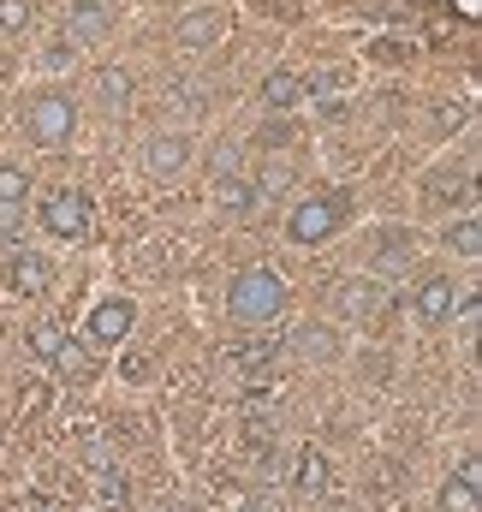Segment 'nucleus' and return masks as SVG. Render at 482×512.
Listing matches in <instances>:
<instances>
[{
    "instance_id": "nucleus-1",
    "label": "nucleus",
    "mask_w": 482,
    "mask_h": 512,
    "mask_svg": "<svg viewBox=\"0 0 482 512\" xmlns=\"http://www.w3.org/2000/svg\"><path fill=\"white\" fill-rule=\"evenodd\" d=\"M352 191H340V185H316V191H304V197H292V209H286V239L292 245H328V239H340L346 227H352Z\"/></svg>"
},
{
    "instance_id": "nucleus-2",
    "label": "nucleus",
    "mask_w": 482,
    "mask_h": 512,
    "mask_svg": "<svg viewBox=\"0 0 482 512\" xmlns=\"http://www.w3.org/2000/svg\"><path fill=\"white\" fill-rule=\"evenodd\" d=\"M18 131L36 143V149H66L78 137V96L60 90V84H42L18 102Z\"/></svg>"
},
{
    "instance_id": "nucleus-3",
    "label": "nucleus",
    "mask_w": 482,
    "mask_h": 512,
    "mask_svg": "<svg viewBox=\"0 0 482 512\" xmlns=\"http://www.w3.org/2000/svg\"><path fill=\"white\" fill-rule=\"evenodd\" d=\"M286 304H292V292L274 268H239L227 286V316L239 328H274L286 316Z\"/></svg>"
},
{
    "instance_id": "nucleus-4",
    "label": "nucleus",
    "mask_w": 482,
    "mask_h": 512,
    "mask_svg": "<svg viewBox=\"0 0 482 512\" xmlns=\"http://www.w3.org/2000/svg\"><path fill=\"white\" fill-rule=\"evenodd\" d=\"M36 221H42L48 239H60V245H84L90 227H96V203H90V191H78V185H54V191L36 203Z\"/></svg>"
},
{
    "instance_id": "nucleus-5",
    "label": "nucleus",
    "mask_w": 482,
    "mask_h": 512,
    "mask_svg": "<svg viewBox=\"0 0 482 512\" xmlns=\"http://www.w3.org/2000/svg\"><path fill=\"white\" fill-rule=\"evenodd\" d=\"M120 18H125L120 0H72L66 18H60V36L72 48H96V42H108L120 30Z\"/></svg>"
},
{
    "instance_id": "nucleus-6",
    "label": "nucleus",
    "mask_w": 482,
    "mask_h": 512,
    "mask_svg": "<svg viewBox=\"0 0 482 512\" xmlns=\"http://www.w3.org/2000/svg\"><path fill=\"white\" fill-rule=\"evenodd\" d=\"M358 262L369 274H405V268L417 262V233H411V227H393V221H387V227H369Z\"/></svg>"
},
{
    "instance_id": "nucleus-7",
    "label": "nucleus",
    "mask_w": 482,
    "mask_h": 512,
    "mask_svg": "<svg viewBox=\"0 0 482 512\" xmlns=\"http://www.w3.org/2000/svg\"><path fill=\"white\" fill-rule=\"evenodd\" d=\"M227 30H233V12L215 6V0H197V6H185L173 18V42L191 48V54H209L215 42H227Z\"/></svg>"
},
{
    "instance_id": "nucleus-8",
    "label": "nucleus",
    "mask_w": 482,
    "mask_h": 512,
    "mask_svg": "<svg viewBox=\"0 0 482 512\" xmlns=\"http://www.w3.org/2000/svg\"><path fill=\"white\" fill-rule=\"evenodd\" d=\"M131 328H137V298L108 292V298H96V310L84 316V346H96V352L125 346V334H131Z\"/></svg>"
},
{
    "instance_id": "nucleus-9",
    "label": "nucleus",
    "mask_w": 482,
    "mask_h": 512,
    "mask_svg": "<svg viewBox=\"0 0 482 512\" xmlns=\"http://www.w3.org/2000/svg\"><path fill=\"white\" fill-rule=\"evenodd\" d=\"M465 286L453 280V274H429V280H417V292H411V316L417 322H429V328H441V322H453L459 310H465Z\"/></svg>"
},
{
    "instance_id": "nucleus-10",
    "label": "nucleus",
    "mask_w": 482,
    "mask_h": 512,
    "mask_svg": "<svg viewBox=\"0 0 482 512\" xmlns=\"http://www.w3.org/2000/svg\"><path fill=\"white\" fill-rule=\"evenodd\" d=\"M256 108H262L268 120H292V114L304 108V72H292V66L262 72V84H256Z\"/></svg>"
},
{
    "instance_id": "nucleus-11",
    "label": "nucleus",
    "mask_w": 482,
    "mask_h": 512,
    "mask_svg": "<svg viewBox=\"0 0 482 512\" xmlns=\"http://www.w3.org/2000/svg\"><path fill=\"white\" fill-rule=\"evenodd\" d=\"M48 280H54V268L36 251H12L0 262V286H6L12 298H48Z\"/></svg>"
},
{
    "instance_id": "nucleus-12",
    "label": "nucleus",
    "mask_w": 482,
    "mask_h": 512,
    "mask_svg": "<svg viewBox=\"0 0 482 512\" xmlns=\"http://www.w3.org/2000/svg\"><path fill=\"white\" fill-rule=\"evenodd\" d=\"M185 161H191V137H185V131H161V137L143 143V173H149L155 185H161V179H179Z\"/></svg>"
},
{
    "instance_id": "nucleus-13",
    "label": "nucleus",
    "mask_w": 482,
    "mask_h": 512,
    "mask_svg": "<svg viewBox=\"0 0 482 512\" xmlns=\"http://www.w3.org/2000/svg\"><path fill=\"white\" fill-rule=\"evenodd\" d=\"M286 483H292V495H298V501H322V495H328V483H334L328 453L304 441V447L292 453V477H286Z\"/></svg>"
},
{
    "instance_id": "nucleus-14",
    "label": "nucleus",
    "mask_w": 482,
    "mask_h": 512,
    "mask_svg": "<svg viewBox=\"0 0 482 512\" xmlns=\"http://www.w3.org/2000/svg\"><path fill=\"white\" fill-rule=\"evenodd\" d=\"M423 203H429V209H453V203L465 209V203H471V167L453 173V161H435L429 179H423Z\"/></svg>"
},
{
    "instance_id": "nucleus-15",
    "label": "nucleus",
    "mask_w": 482,
    "mask_h": 512,
    "mask_svg": "<svg viewBox=\"0 0 482 512\" xmlns=\"http://www.w3.org/2000/svg\"><path fill=\"white\" fill-rule=\"evenodd\" d=\"M131 90H137L131 66H120V60H102V66H96V102H102L108 114H125V108H131Z\"/></svg>"
},
{
    "instance_id": "nucleus-16",
    "label": "nucleus",
    "mask_w": 482,
    "mask_h": 512,
    "mask_svg": "<svg viewBox=\"0 0 482 512\" xmlns=\"http://www.w3.org/2000/svg\"><path fill=\"white\" fill-rule=\"evenodd\" d=\"M215 209H221V215H233V221L256 209V185H250V173H239V167L215 173Z\"/></svg>"
},
{
    "instance_id": "nucleus-17",
    "label": "nucleus",
    "mask_w": 482,
    "mask_h": 512,
    "mask_svg": "<svg viewBox=\"0 0 482 512\" xmlns=\"http://www.w3.org/2000/svg\"><path fill=\"white\" fill-rule=\"evenodd\" d=\"M274 364H280V340H268V334L233 346V370H244V376H268Z\"/></svg>"
},
{
    "instance_id": "nucleus-18",
    "label": "nucleus",
    "mask_w": 482,
    "mask_h": 512,
    "mask_svg": "<svg viewBox=\"0 0 482 512\" xmlns=\"http://www.w3.org/2000/svg\"><path fill=\"white\" fill-rule=\"evenodd\" d=\"M30 191H36L30 167H24V161H0V215H18V209L30 203Z\"/></svg>"
},
{
    "instance_id": "nucleus-19",
    "label": "nucleus",
    "mask_w": 482,
    "mask_h": 512,
    "mask_svg": "<svg viewBox=\"0 0 482 512\" xmlns=\"http://www.w3.org/2000/svg\"><path fill=\"white\" fill-rule=\"evenodd\" d=\"M66 340H72V334H66V322H60V316H42V322L30 328V358H36V364H60Z\"/></svg>"
},
{
    "instance_id": "nucleus-20",
    "label": "nucleus",
    "mask_w": 482,
    "mask_h": 512,
    "mask_svg": "<svg viewBox=\"0 0 482 512\" xmlns=\"http://www.w3.org/2000/svg\"><path fill=\"white\" fill-rule=\"evenodd\" d=\"M441 512H477V459H465L459 477L441 483Z\"/></svg>"
},
{
    "instance_id": "nucleus-21",
    "label": "nucleus",
    "mask_w": 482,
    "mask_h": 512,
    "mask_svg": "<svg viewBox=\"0 0 482 512\" xmlns=\"http://www.w3.org/2000/svg\"><path fill=\"white\" fill-rule=\"evenodd\" d=\"M441 245H447L453 256H465V262H477V256H482L477 215H471V209H459V221H447V227H441Z\"/></svg>"
},
{
    "instance_id": "nucleus-22",
    "label": "nucleus",
    "mask_w": 482,
    "mask_h": 512,
    "mask_svg": "<svg viewBox=\"0 0 482 512\" xmlns=\"http://www.w3.org/2000/svg\"><path fill=\"white\" fill-rule=\"evenodd\" d=\"M363 60H369V66H381V72H399V66H411V60H417V42H411V36H375Z\"/></svg>"
},
{
    "instance_id": "nucleus-23",
    "label": "nucleus",
    "mask_w": 482,
    "mask_h": 512,
    "mask_svg": "<svg viewBox=\"0 0 482 512\" xmlns=\"http://www.w3.org/2000/svg\"><path fill=\"white\" fill-rule=\"evenodd\" d=\"M30 30H36V0H0V36L18 42Z\"/></svg>"
},
{
    "instance_id": "nucleus-24",
    "label": "nucleus",
    "mask_w": 482,
    "mask_h": 512,
    "mask_svg": "<svg viewBox=\"0 0 482 512\" xmlns=\"http://www.w3.org/2000/svg\"><path fill=\"white\" fill-rule=\"evenodd\" d=\"M72 60H78V48H72L66 36H54V42H42V54H36V66H42V72H66Z\"/></svg>"
},
{
    "instance_id": "nucleus-25",
    "label": "nucleus",
    "mask_w": 482,
    "mask_h": 512,
    "mask_svg": "<svg viewBox=\"0 0 482 512\" xmlns=\"http://www.w3.org/2000/svg\"><path fill=\"white\" fill-rule=\"evenodd\" d=\"M459 126H471V108H465V102H441V114H435V137H453Z\"/></svg>"
},
{
    "instance_id": "nucleus-26",
    "label": "nucleus",
    "mask_w": 482,
    "mask_h": 512,
    "mask_svg": "<svg viewBox=\"0 0 482 512\" xmlns=\"http://www.w3.org/2000/svg\"><path fill=\"white\" fill-rule=\"evenodd\" d=\"M256 12L274 18V24H298L304 18V0H256Z\"/></svg>"
},
{
    "instance_id": "nucleus-27",
    "label": "nucleus",
    "mask_w": 482,
    "mask_h": 512,
    "mask_svg": "<svg viewBox=\"0 0 482 512\" xmlns=\"http://www.w3.org/2000/svg\"><path fill=\"white\" fill-rule=\"evenodd\" d=\"M120 376H125L131 387L149 382V376H155V358H149V352H125V358H120Z\"/></svg>"
},
{
    "instance_id": "nucleus-28",
    "label": "nucleus",
    "mask_w": 482,
    "mask_h": 512,
    "mask_svg": "<svg viewBox=\"0 0 482 512\" xmlns=\"http://www.w3.org/2000/svg\"><path fill=\"white\" fill-rule=\"evenodd\" d=\"M18 411H24V417H42V411H48V382H24L18 387Z\"/></svg>"
},
{
    "instance_id": "nucleus-29",
    "label": "nucleus",
    "mask_w": 482,
    "mask_h": 512,
    "mask_svg": "<svg viewBox=\"0 0 482 512\" xmlns=\"http://www.w3.org/2000/svg\"><path fill=\"white\" fill-rule=\"evenodd\" d=\"M286 143H298V131H292V126H280V120L256 131V149H286Z\"/></svg>"
},
{
    "instance_id": "nucleus-30",
    "label": "nucleus",
    "mask_w": 482,
    "mask_h": 512,
    "mask_svg": "<svg viewBox=\"0 0 482 512\" xmlns=\"http://www.w3.org/2000/svg\"><path fill=\"white\" fill-rule=\"evenodd\" d=\"M298 352L304 358H328V328H304L298 334Z\"/></svg>"
},
{
    "instance_id": "nucleus-31",
    "label": "nucleus",
    "mask_w": 482,
    "mask_h": 512,
    "mask_svg": "<svg viewBox=\"0 0 482 512\" xmlns=\"http://www.w3.org/2000/svg\"><path fill=\"white\" fill-rule=\"evenodd\" d=\"M96 495H102V501H125V495H131V483H125L120 471H108V477H102V489H96Z\"/></svg>"
},
{
    "instance_id": "nucleus-32",
    "label": "nucleus",
    "mask_w": 482,
    "mask_h": 512,
    "mask_svg": "<svg viewBox=\"0 0 482 512\" xmlns=\"http://www.w3.org/2000/svg\"><path fill=\"white\" fill-rule=\"evenodd\" d=\"M233 512H274V507H262V501H239Z\"/></svg>"
},
{
    "instance_id": "nucleus-33",
    "label": "nucleus",
    "mask_w": 482,
    "mask_h": 512,
    "mask_svg": "<svg viewBox=\"0 0 482 512\" xmlns=\"http://www.w3.org/2000/svg\"><path fill=\"white\" fill-rule=\"evenodd\" d=\"M0 441H6V417H0Z\"/></svg>"
}]
</instances>
